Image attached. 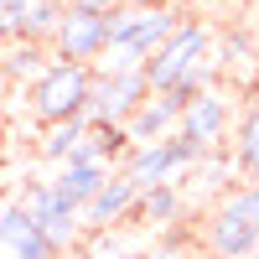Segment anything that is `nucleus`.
<instances>
[{
	"label": "nucleus",
	"instance_id": "13",
	"mask_svg": "<svg viewBox=\"0 0 259 259\" xmlns=\"http://www.w3.org/2000/svg\"><path fill=\"white\" fill-rule=\"evenodd\" d=\"M109 177H114V166H104V161H94V166H78V161H68V166H57V177H52V187L68 197L73 207H89L104 187H109Z\"/></svg>",
	"mask_w": 259,
	"mask_h": 259
},
{
	"label": "nucleus",
	"instance_id": "1",
	"mask_svg": "<svg viewBox=\"0 0 259 259\" xmlns=\"http://www.w3.org/2000/svg\"><path fill=\"white\" fill-rule=\"evenodd\" d=\"M212 73H223V62H218V36L202 16H187L171 31V41L145 62L150 94H197L212 89Z\"/></svg>",
	"mask_w": 259,
	"mask_h": 259
},
{
	"label": "nucleus",
	"instance_id": "19",
	"mask_svg": "<svg viewBox=\"0 0 259 259\" xmlns=\"http://www.w3.org/2000/svg\"><path fill=\"white\" fill-rule=\"evenodd\" d=\"M62 16H68V6H62V0H36V11H31L26 36H21V41H47V47H52V36H57V26H62Z\"/></svg>",
	"mask_w": 259,
	"mask_h": 259
},
{
	"label": "nucleus",
	"instance_id": "12",
	"mask_svg": "<svg viewBox=\"0 0 259 259\" xmlns=\"http://www.w3.org/2000/svg\"><path fill=\"white\" fill-rule=\"evenodd\" d=\"M192 94H150L135 119H130V135H135V145H150V140H166L182 130V109H187Z\"/></svg>",
	"mask_w": 259,
	"mask_h": 259
},
{
	"label": "nucleus",
	"instance_id": "8",
	"mask_svg": "<svg viewBox=\"0 0 259 259\" xmlns=\"http://www.w3.org/2000/svg\"><path fill=\"white\" fill-rule=\"evenodd\" d=\"M104 47H109V16H89V11H68L52 36V52L62 62H89V68H99Z\"/></svg>",
	"mask_w": 259,
	"mask_h": 259
},
{
	"label": "nucleus",
	"instance_id": "11",
	"mask_svg": "<svg viewBox=\"0 0 259 259\" xmlns=\"http://www.w3.org/2000/svg\"><path fill=\"white\" fill-rule=\"evenodd\" d=\"M0 244H6L16 259H57V254H62V249L47 239V228L26 212V202H11L6 212H0Z\"/></svg>",
	"mask_w": 259,
	"mask_h": 259
},
{
	"label": "nucleus",
	"instance_id": "17",
	"mask_svg": "<svg viewBox=\"0 0 259 259\" xmlns=\"http://www.w3.org/2000/svg\"><path fill=\"white\" fill-rule=\"evenodd\" d=\"M89 119H68V124H47L41 130V140H36V156L41 161H52V166H68L73 161V150L83 145V135H89Z\"/></svg>",
	"mask_w": 259,
	"mask_h": 259
},
{
	"label": "nucleus",
	"instance_id": "15",
	"mask_svg": "<svg viewBox=\"0 0 259 259\" xmlns=\"http://www.w3.org/2000/svg\"><path fill=\"white\" fill-rule=\"evenodd\" d=\"M187 212V197L177 192V182H166V187H145L140 192V207H135V218L156 233V228H177V218Z\"/></svg>",
	"mask_w": 259,
	"mask_h": 259
},
{
	"label": "nucleus",
	"instance_id": "22",
	"mask_svg": "<svg viewBox=\"0 0 259 259\" xmlns=\"http://www.w3.org/2000/svg\"><path fill=\"white\" fill-rule=\"evenodd\" d=\"M119 6H171V0H119Z\"/></svg>",
	"mask_w": 259,
	"mask_h": 259
},
{
	"label": "nucleus",
	"instance_id": "24",
	"mask_svg": "<svg viewBox=\"0 0 259 259\" xmlns=\"http://www.w3.org/2000/svg\"><path fill=\"white\" fill-rule=\"evenodd\" d=\"M228 6H254V0H228Z\"/></svg>",
	"mask_w": 259,
	"mask_h": 259
},
{
	"label": "nucleus",
	"instance_id": "3",
	"mask_svg": "<svg viewBox=\"0 0 259 259\" xmlns=\"http://www.w3.org/2000/svg\"><path fill=\"white\" fill-rule=\"evenodd\" d=\"M94 83L99 73L89 62H52L47 73L31 83V114L41 124H68V119H89V104H94Z\"/></svg>",
	"mask_w": 259,
	"mask_h": 259
},
{
	"label": "nucleus",
	"instance_id": "9",
	"mask_svg": "<svg viewBox=\"0 0 259 259\" xmlns=\"http://www.w3.org/2000/svg\"><path fill=\"white\" fill-rule=\"evenodd\" d=\"M177 135L197 140L202 150H218L223 135H228V94L223 89H197L187 99V109H182V130Z\"/></svg>",
	"mask_w": 259,
	"mask_h": 259
},
{
	"label": "nucleus",
	"instance_id": "4",
	"mask_svg": "<svg viewBox=\"0 0 259 259\" xmlns=\"http://www.w3.org/2000/svg\"><path fill=\"white\" fill-rule=\"evenodd\" d=\"M207 249L212 259H254L259 254V182L233 187L207 212Z\"/></svg>",
	"mask_w": 259,
	"mask_h": 259
},
{
	"label": "nucleus",
	"instance_id": "6",
	"mask_svg": "<svg viewBox=\"0 0 259 259\" xmlns=\"http://www.w3.org/2000/svg\"><path fill=\"white\" fill-rule=\"evenodd\" d=\"M21 202H26V212H31L41 228H47V239H52L62 254H68V249H78L83 239H89V228H83V207H73V202L62 197L52 182H31Z\"/></svg>",
	"mask_w": 259,
	"mask_h": 259
},
{
	"label": "nucleus",
	"instance_id": "2",
	"mask_svg": "<svg viewBox=\"0 0 259 259\" xmlns=\"http://www.w3.org/2000/svg\"><path fill=\"white\" fill-rule=\"evenodd\" d=\"M182 6H114L109 11V47H104L94 73H145V62L156 57L171 31L182 26Z\"/></svg>",
	"mask_w": 259,
	"mask_h": 259
},
{
	"label": "nucleus",
	"instance_id": "5",
	"mask_svg": "<svg viewBox=\"0 0 259 259\" xmlns=\"http://www.w3.org/2000/svg\"><path fill=\"white\" fill-rule=\"evenodd\" d=\"M207 156V150L197 145V140H187V135H166V140H150V145H135L130 150V161L119 166L130 182H140V192L145 187H166V182H177L182 171H192Z\"/></svg>",
	"mask_w": 259,
	"mask_h": 259
},
{
	"label": "nucleus",
	"instance_id": "10",
	"mask_svg": "<svg viewBox=\"0 0 259 259\" xmlns=\"http://www.w3.org/2000/svg\"><path fill=\"white\" fill-rule=\"evenodd\" d=\"M135 207H140V182H130L124 171H114L109 187H104L99 197L83 207V228H89V233H99V228H119V223L135 218Z\"/></svg>",
	"mask_w": 259,
	"mask_h": 259
},
{
	"label": "nucleus",
	"instance_id": "16",
	"mask_svg": "<svg viewBox=\"0 0 259 259\" xmlns=\"http://www.w3.org/2000/svg\"><path fill=\"white\" fill-rule=\"evenodd\" d=\"M52 62H57V52L47 47V41H11L6 57H0V73L16 78V83H36Z\"/></svg>",
	"mask_w": 259,
	"mask_h": 259
},
{
	"label": "nucleus",
	"instance_id": "18",
	"mask_svg": "<svg viewBox=\"0 0 259 259\" xmlns=\"http://www.w3.org/2000/svg\"><path fill=\"white\" fill-rule=\"evenodd\" d=\"M233 161H239L244 177L259 182V104H254V109H244L239 130H233Z\"/></svg>",
	"mask_w": 259,
	"mask_h": 259
},
{
	"label": "nucleus",
	"instance_id": "20",
	"mask_svg": "<svg viewBox=\"0 0 259 259\" xmlns=\"http://www.w3.org/2000/svg\"><path fill=\"white\" fill-rule=\"evenodd\" d=\"M31 11H36V0H0V41H21L26 36Z\"/></svg>",
	"mask_w": 259,
	"mask_h": 259
},
{
	"label": "nucleus",
	"instance_id": "23",
	"mask_svg": "<svg viewBox=\"0 0 259 259\" xmlns=\"http://www.w3.org/2000/svg\"><path fill=\"white\" fill-rule=\"evenodd\" d=\"M177 6H207V0H177Z\"/></svg>",
	"mask_w": 259,
	"mask_h": 259
},
{
	"label": "nucleus",
	"instance_id": "25",
	"mask_svg": "<svg viewBox=\"0 0 259 259\" xmlns=\"http://www.w3.org/2000/svg\"><path fill=\"white\" fill-rule=\"evenodd\" d=\"M254 259H259V254H254Z\"/></svg>",
	"mask_w": 259,
	"mask_h": 259
},
{
	"label": "nucleus",
	"instance_id": "14",
	"mask_svg": "<svg viewBox=\"0 0 259 259\" xmlns=\"http://www.w3.org/2000/svg\"><path fill=\"white\" fill-rule=\"evenodd\" d=\"M78 254H83V259H150L145 233H140V228H124V223L89 233V239L78 244Z\"/></svg>",
	"mask_w": 259,
	"mask_h": 259
},
{
	"label": "nucleus",
	"instance_id": "21",
	"mask_svg": "<svg viewBox=\"0 0 259 259\" xmlns=\"http://www.w3.org/2000/svg\"><path fill=\"white\" fill-rule=\"evenodd\" d=\"M62 6H68V11H89V16H109L119 0H62Z\"/></svg>",
	"mask_w": 259,
	"mask_h": 259
},
{
	"label": "nucleus",
	"instance_id": "7",
	"mask_svg": "<svg viewBox=\"0 0 259 259\" xmlns=\"http://www.w3.org/2000/svg\"><path fill=\"white\" fill-rule=\"evenodd\" d=\"M145 99H150L145 73H99L94 104H89V124H130Z\"/></svg>",
	"mask_w": 259,
	"mask_h": 259
}]
</instances>
